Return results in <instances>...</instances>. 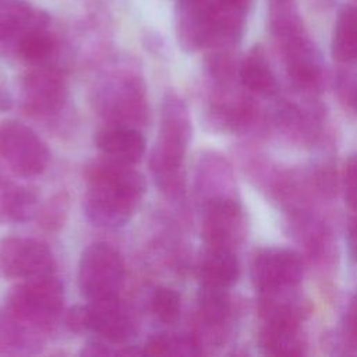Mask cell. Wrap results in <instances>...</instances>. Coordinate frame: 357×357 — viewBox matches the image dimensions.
Listing matches in <instances>:
<instances>
[{
	"instance_id": "f546056e",
	"label": "cell",
	"mask_w": 357,
	"mask_h": 357,
	"mask_svg": "<svg viewBox=\"0 0 357 357\" xmlns=\"http://www.w3.org/2000/svg\"><path fill=\"white\" fill-rule=\"evenodd\" d=\"M11 106H13V96H11V93L7 89L0 88V113L1 112H7Z\"/></svg>"
},
{
	"instance_id": "ac0fdd59",
	"label": "cell",
	"mask_w": 357,
	"mask_h": 357,
	"mask_svg": "<svg viewBox=\"0 0 357 357\" xmlns=\"http://www.w3.org/2000/svg\"><path fill=\"white\" fill-rule=\"evenodd\" d=\"M109 95H112L110 100V114L117 120H135L139 117L141 102L142 99V86L141 79L134 75H126L123 78H117V81L107 85Z\"/></svg>"
},
{
	"instance_id": "e0dca14e",
	"label": "cell",
	"mask_w": 357,
	"mask_h": 357,
	"mask_svg": "<svg viewBox=\"0 0 357 357\" xmlns=\"http://www.w3.org/2000/svg\"><path fill=\"white\" fill-rule=\"evenodd\" d=\"M240 81L243 86L261 96H272L278 92V82L261 47L251 49L240 66Z\"/></svg>"
},
{
	"instance_id": "30bf717a",
	"label": "cell",
	"mask_w": 357,
	"mask_h": 357,
	"mask_svg": "<svg viewBox=\"0 0 357 357\" xmlns=\"http://www.w3.org/2000/svg\"><path fill=\"white\" fill-rule=\"evenodd\" d=\"M245 220L240 202L231 195H215L206 201L202 237L206 245L233 250L244 237Z\"/></svg>"
},
{
	"instance_id": "83f0119b",
	"label": "cell",
	"mask_w": 357,
	"mask_h": 357,
	"mask_svg": "<svg viewBox=\"0 0 357 357\" xmlns=\"http://www.w3.org/2000/svg\"><path fill=\"white\" fill-rule=\"evenodd\" d=\"M346 336L349 343L357 349V294L353 298L346 317Z\"/></svg>"
},
{
	"instance_id": "7c38bea8",
	"label": "cell",
	"mask_w": 357,
	"mask_h": 357,
	"mask_svg": "<svg viewBox=\"0 0 357 357\" xmlns=\"http://www.w3.org/2000/svg\"><path fill=\"white\" fill-rule=\"evenodd\" d=\"M88 329L109 343H123L132 332V322L119 296L88 300L85 305Z\"/></svg>"
},
{
	"instance_id": "8fae6325",
	"label": "cell",
	"mask_w": 357,
	"mask_h": 357,
	"mask_svg": "<svg viewBox=\"0 0 357 357\" xmlns=\"http://www.w3.org/2000/svg\"><path fill=\"white\" fill-rule=\"evenodd\" d=\"M68 95L64 74L47 64H36L22 78V103L36 114L57 113Z\"/></svg>"
},
{
	"instance_id": "ffe728a7",
	"label": "cell",
	"mask_w": 357,
	"mask_h": 357,
	"mask_svg": "<svg viewBox=\"0 0 357 357\" xmlns=\"http://www.w3.org/2000/svg\"><path fill=\"white\" fill-rule=\"evenodd\" d=\"M201 318L209 326H222L230 317L231 305L226 289L202 286L198 293Z\"/></svg>"
},
{
	"instance_id": "277c9868",
	"label": "cell",
	"mask_w": 357,
	"mask_h": 357,
	"mask_svg": "<svg viewBox=\"0 0 357 357\" xmlns=\"http://www.w3.org/2000/svg\"><path fill=\"white\" fill-rule=\"evenodd\" d=\"M191 131L187 105L178 95L166 93L160 109L159 137L149 158V167L163 172L183 170Z\"/></svg>"
},
{
	"instance_id": "603a6c76",
	"label": "cell",
	"mask_w": 357,
	"mask_h": 357,
	"mask_svg": "<svg viewBox=\"0 0 357 357\" xmlns=\"http://www.w3.org/2000/svg\"><path fill=\"white\" fill-rule=\"evenodd\" d=\"M38 194L28 187H14L3 192V216L14 222H26L38 212Z\"/></svg>"
},
{
	"instance_id": "44dd1931",
	"label": "cell",
	"mask_w": 357,
	"mask_h": 357,
	"mask_svg": "<svg viewBox=\"0 0 357 357\" xmlns=\"http://www.w3.org/2000/svg\"><path fill=\"white\" fill-rule=\"evenodd\" d=\"M56 49L57 40L49 28H39L28 32L15 46L18 54L32 64H46Z\"/></svg>"
},
{
	"instance_id": "cb8c5ba5",
	"label": "cell",
	"mask_w": 357,
	"mask_h": 357,
	"mask_svg": "<svg viewBox=\"0 0 357 357\" xmlns=\"http://www.w3.org/2000/svg\"><path fill=\"white\" fill-rule=\"evenodd\" d=\"M151 307L160 322L167 325L176 324L181 312L180 294L174 289L166 286L158 287L152 294Z\"/></svg>"
},
{
	"instance_id": "7a4b0ae2",
	"label": "cell",
	"mask_w": 357,
	"mask_h": 357,
	"mask_svg": "<svg viewBox=\"0 0 357 357\" xmlns=\"http://www.w3.org/2000/svg\"><path fill=\"white\" fill-rule=\"evenodd\" d=\"M250 0H178L176 35L187 52L226 47L243 32Z\"/></svg>"
},
{
	"instance_id": "4fadbf2b",
	"label": "cell",
	"mask_w": 357,
	"mask_h": 357,
	"mask_svg": "<svg viewBox=\"0 0 357 357\" xmlns=\"http://www.w3.org/2000/svg\"><path fill=\"white\" fill-rule=\"evenodd\" d=\"M50 15L26 0H0V43L17 46L28 32L49 28Z\"/></svg>"
},
{
	"instance_id": "5b68a950",
	"label": "cell",
	"mask_w": 357,
	"mask_h": 357,
	"mask_svg": "<svg viewBox=\"0 0 357 357\" xmlns=\"http://www.w3.org/2000/svg\"><path fill=\"white\" fill-rule=\"evenodd\" d=\"M126 279L121 255L106 243L88 245L78 264V287L86 300L119 296Z\"/></svg>"
},
{
	"instance_id": "6da1fadb",
	"label": "cell",
	"mask_w": 357,
	"mask_h": 357,
	"mask_svg": "<svg viewBox=\"0 0 357 357\" xmlns=\"http://www.w3.org/2000/svg\"><path fill=\"white\" fill-rule=\"evenodd\" d=\"M86 176L88 188L82 202L86 218L100 227L126 225L145 194L144 176L132 165L109 158L95 162Z\"/></svg>"
},
{
	"instance_id": "d6986e66",
	"label": "cell",
	"mask_w": 357,
	"mask_h": 357,
	"mask_svg": "<svg viewBox=\"0 0 357 357\" xmlns=\"http://www.w3.org/2000/svg\"><path fill=\"white\" fill-rule=\"evenodd\" d=\"M331 52L335 60L349 63L357 59V7L344 6L335 22Z\"/></svg>"
},
{
	"instance_id": "f1b7e54d",
	"label": "cell",
	"mask_w": 357,
	"mask_h": 357,
	"mask_svg": "<svg viewBox=\"0 0 357 357\" xmlns=\"http://www.w3.org/2000/svg\"><path fill=\"white\" fill-rule=\"evenodd\" d=\"M347 243L351 258L357 262V218H354L349 226V234H347Z\"/></svg>"
},
{
	"instance_id": "7402d4cb",
	"label": "cell",
	"mask_w": 357,
	"mask_h": 357,
	"mask_svg": "<svg viewBox=\"0 0 357 357\" xmlns=\"http://www.w3.org/2000/svg\"><path fill=\"white\" fill-rule=\"evenodd\" d=\"M201 353V344L194 336L160 333L148 339L142 354L146 356H195Z\"/></svg>"
},
{
	"instance_id": "4dcf8cb0",
	"label": "cell",
	"mask_w": 357,
	"mask_h": 357,
	"mask_svg": "<svg viewBox=\"0 0 357 357\" xmlns=\"http://www.w3.org/2000/svg\"><path fill=\"white\" fill-rule=\"evenodd\" d=\"M0 216H3V192L0 194Z\"/></svg>"
},
{
	"instance_id": "4316f807",
	"label": "cell",
	"mask_w": 357,
	"mask_h": 357,
	"mask_svg": "<svg viewBox=\"0 0 357 357\" xmlns=\"http://www.w3.org/2000/svg\"><path fill=\"white\" fill-rule=\"evenodd\" d=\"M66 324H67V326H68L71 331H74V332H82V331L88 329L85 305L73 307V308L67 312Z\"/></svg>"
},
{
	"instance_id": "9c48e42d",
	"label": "cell",
	"mask_w": 357,
	"mask_h": 357,
	"mask_svg": "<svg viewBox=\"0 0 357 357\" xmlns=\"http://www.w3.org/2000/svg\"><path fill=\"white\" fill-rule=\"evenodd\" d=\"M251 280L262 293L296 287L303 276V262L297 252L287 248H262L251 262Z\"/></svg>"
},
{
	"instance_id": "d4e9b609",
	"label": "cell",
	"mask_w": 357,
	"mask_h": 357,
	"mask_svg": "<svg viewBox=\"0 0 357 357\" xmlns=\"http://www.w3.org/2000/svg\"><path fill=\"white\" fill-rule=\"evenodd\" d=\"M336 92L340 102L357 114V71H342L336 78Z\"/></svg>"
},
{
	"instance_id": "5bb4252c",
	"label": "cell",
	"mask_w": 357,
	"mask_h": 357,
	"mask_svg": "<svg viewBox=\"0 0 357 357\" xmlns=\"http://www.w3.org/2000/svg\"><path fill=\"white\" fill-rule=\"evenodd\" d=\"M98 149L112 160L137 165L146 149L144 135L130 126H112L100 130L95 138Z\"/></svg>"
},
{
	"instance_id": "2e32d148",
	"label": "cell",
	"mask_w": 357,
	"mask_h": 357,
	"mask_svg": "<svg viewBox=\"0 0 357 357\" xmlns=\"http://www.w3.org/2000/svg\"><path fill=\"white\" fill-rule=\"evenodd\" d=\"M198 275L202 286L229 289L240 275V265L233 250L208 245L201 257Z\"/></svg>"
},
{
	"instance_id": "3957f363",
	"label": "cell",
	"mask_w": 357,
	"mask_h": 357,
	"mask_svg": "<svg viewBox=\"0 0 357 357\" xmlns=\"http://www.w3.org/2000/svg\"><path fill=\"white\" fill-rule=\"evenodd\" d=\"M271 31L282 49L284 66L293 84L303 89L315 88L322 71L319 53L289 0L272 1Z\"/></svg>"
},
{
	"instance_id": "8992f818",
	"label": "cell",
	"mask_w": 357,
	"mask_h": 357,
	"mask_svg": "<svg viewBox=\"0 0 357 357\" xmlns=\"http://www.w3.org/2000/svg\"><path fill=\"white\" fill-rule=\"evenodd\" d=\"M0 158L22 177L42 174L50 159V152L40 137L17 120L0 123Z\"/></svg>"
},
{
	"instance_id": "484cf974",
	"label": "cell",
	"mask_w": 357,
	"mask_h": 357,
	"mask_svg": "<svg viewBox=\"0 0 357 357\" xmlns=\"http://www.w3.org/2000/svg\"><path fill=\"white\" fill-rule=\"evenodd\" d=\"M343 190L347 205L357 211V153L351 155L344 166L343 173Z\"/></svg>"
},
{
	"instance_id": "52a82bcc",
	"label": "cell",
	"mask_w": 357,
	"mask_h": 357,
	"mask_svg": "<svg viewBox=\"0 0 357 357\" xmlns=\"http://www.w3.org/2000/svg\"><path fill=\"white\" fill-rule=\"evenodd\" d=\"M64 291L54 275L25 279L7 297L10 312L26 322L42 324L52 321L61 310Z\"/></svg>"
},
{
	"instance_id": "9a60e30c",
	"label": "cell",
	"mask_w": 357,
	"mask_h": 357,
	"mask_svg": "<svg viewBox=\"0 0 357 357\" xmlns=\"http://www.w3.org/2000/svg\"><path fill=\"white\" fill-rule=\"evenodd\" d=\"M259 333V346L271 356L294 357L305 351V336L300 321L268 319Z\"/></svg>"
},
{
	"instance_id": "ba28073f",
	"label": "cell",
	"mask_w": 357,
	"mask_h": 357,
	"mask_svg": "<svg viewBox=\"0 0 357 357\" xmlns=\"http://www.w3.org/2000/svg\"><path fill=\"white\" fill-rule=\"evenodd\" d=\"M54 257L49 247L35 238L7 237L0 241V271L13 279L53 275Z\"/></svg>"
}]
</instances>
